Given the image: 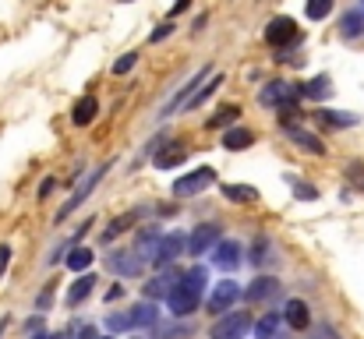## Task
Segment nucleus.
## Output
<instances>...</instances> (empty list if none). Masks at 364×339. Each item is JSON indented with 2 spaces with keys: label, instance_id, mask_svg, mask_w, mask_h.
Returning <instances> with one entry per match:
<instances>
[{
  "label": "nucleus",
  "instance_id": "37",
  "mask_svg": "<svg viewBox=\"0 0 364 339\" xmlns=\"http://www.w3.org/2000/svg\"><path fill=\"white\" fill-rule=\"evenodd\" d=\"M7 265H11V247H7V244H0V276L7 272Z\"/></svg>",
  "mask_w": 364,
  "mask_h": 339
},
{
  "label": "nucleus",
  "instance_id": "28",
  "mask_svg": "<svg viewBox=\"0 0 364 339\" xmlns=\"http://www.w3.org/2000/svg\"><path fill=\"white\" fill-rule=\"evenodd\" d=\"M276 333H279V315H265L255 325V339H276Z\"/></svg>",
  "mask_w": 364,
  "mask_h": 339
},
{
  "label": "nucleus",
  "instance_id": "16",
  "mask_svg": "<svg viewBox=\"0 0 364 339\" xmlns=\"http://www.w3.org/2000/svg\"><path fill=\"white\" fill-rule=\"evenodd\" d=\"M184 247H188V240H184L181 233H163V244H159L156 262H159V265H166V262H173V258H177Z\"/></svg>",
  "mask_w": 364,
  "mask_h": 339
},
{
  "label": "nucleus",
  "instance_id": "36",
  "mask_svg": "<svg viewBox=\"0 0 364 339\" xmlns=\"http://www.w3.org/2000/svg\"><path fill=\"white\" fill-rule=\"evenodd\" d=\"M170 32H173V21H166V25H159V28L152 32V43H163V39H166Z\"/></svg>",
  "mask_w": 364,
  "mask_h": 339
},
{
  "label": "nucleus",
  "instance_id": "43",
  "mask_svg": "<svg viewBox=\"0 0 364 339\" xmlns=\"http://www.w3.org/2000/svg\"><path fill=\"white\" fill-rule=\"evenodd\" d=\"M121 4H131V0H121Z\"/></svg>",
  "mask_w": 364,
  "mask_h": 339
},
{
  "label": "nucleus",
  "instance_id": "14",
  "mask_svg": "<svg viewBox=\"0 0 364 339\" xmlns=\"http://www.w3.org/2000/svg\"><path fill=\"white\" fill-rule=\"evenodd\" d=\"M213 254H216L213 262H216L220 269H237V265H241V244H237V240H220Z\"/></svg>",
  "mask_w": 364,
  "mask_h": 339
},
{
  "label": "nucleus",
  "instance_id": "12",
  "mask_svg": "<svg viewBox=\"0 0 364 339\" xmlns=\"http://www.w3.org/2000/svg\"><path fill=\"white\" fill-rule=\"evenodd\" d=\"M159 244H163V233L156 230V226H149V230H141L138 233V244H134V254L145 262V258H156L159 254Z\"/></svg>",
  "mask_w": 364,
  "mask_h": 339
},
{
  "label": "nucleus",
  "instance_id": "41",
  "mask_svg": "<svg viewBox=\"0 0 364 339\" xmlns=\"http://www.w3.org/2000/svg\"><path fill=\"white\" fill-rule=\"evenodd\" d=\"M50 294H53V286H46V290H43V297H39V308H46V304H50Z\"/></svg>",
  "mask_w": 364,
  "mask_h": 339
},
{
  "label": "nucleus",
  "instance_id": "23",
  "mask_svg": "<svg viewBox=\"0 0 364 339\" xmlns=\"http://www.w3.org/2000/svg\"><path fill=\"white\" fill-rule=\"evenodd\" d=\"M177 279H181V276H177ZM177 279H170V276H156L152 283H145V297H163V294L170 297L173 286H177Z\"/></svg>",
  "mask_w": 364,
  "mask_h": 339
},
{
  "label": "nucleus",
  "instance_id": "38",
  "mask_svg": "<svg viewBox=\"0 0 364 339\" xmlns=\"http://www.w3.org/2000/svg\"><path fill=\"white\" fill-rule=\"evenodd\" d=\"M350 177H354V184L364 191V166L361 163H354V166H350Z\"/></svg>",
  "mask_w": 364,
  "mask_h": 339
},
{
  "label": "nucleus",
  "instance_id": "25",
  "mask_svg": "<svg viewBox=\"0 0 364 339\" xmlns=\"http://www.w3.org/2000/svg\"><path fill=\"white\" fill-rule=\"evenodd\" d=\"M92 247H75L71 254H68V269H75V272H85L89 265H92Z\"/></svg>",
  "mask_w": 364,
  "mask_h": 339
},
{
  "label": "nucleus",
  "instance_id": "32",
  "mask_svg": "<svg viewBox=\"0 0 364 339\" xmlns=\"http://www.w3.org/2000/svg\"><path fill=\"white\" fill-rule=\"evenodd\" d=\"M290 184H294V191H297L301 202H315V198H318V191H315L311 184H304V181H290Z\"/></svg>",
  "mask_w": 364,
  "mask_h": 339
},
{
  "label": "nucleus",
  "instance_id": "30",
  "mask_svg": "<svg viewBox=\"0 0 364 339\" xmlns=\"http://www.w3.org/2000/svg\"><path fill=\"white\" fill-rule=\"evenodd\" d=\"M308 18L311 21H322V18H329V11H333V0H308Z\"/></svg>",
  "mask_w": 364,
  "mask_h": 339
},
{
  "label": "nucleus",
  "instance_id": "18",
  "mask_svg": "<svg viewBox=\"0 0 364 339\" xmlns=\"http://www.w3.org/2000/svg\"><path fill=\"white\" fill-rule=\"evenodd\" d=\"M92 286H96V276H78V279L71 283V290H68V304L78 308V304L92 294Z\"/></svg>",
  "mask_w": 364,
  "mask_h": 339
},
{
  "label": "nucleus",
  "instance_id": "21",
  "mask_svg": "<svg viewBox=\"0 0 364 339\" xmlns=\"http://www.w3.org/2000/svg\"><path fill=\"white\" fill-rule=\"evenodd\" d=\"M287 322H290L294 329H308V322H311L308 304H304V301H290V304H287Z\"/></svg>",
  "mask_w": 364,
  "mask_h": 339
},
{
  "label": "nucleus",
  "instance_id": "42",
  "mask_svg": "<svg viewBox=\"0 0 364 339\" xmlns=\"http://www.w3.org/2000/svg\"><path fill=\"white\" fill-rule=\"evenodd\" d=\"M32 339H57V336H50V333H39V336H32Z\"/></svg>",
  "mask_w": 364,
  "mask_h": 339
},
{
  "label": "nucleus",
  "instance_id": "24",
  "mask_svg": "<svg viewBox=\"0 0 364 339\" xmlns=\"http://www.w3.org/2000/svg\"><path fill=\"white\" fill-rule=\"evenodd\" d=\"M272 294H276V279L262 276V279H255V283H251V290H247V301H269Z\"/></svg>",
  "mask_w": 364,
  "mask_h": 339
},
{
  "label": "nucleus",
  "instance_id": "9",
  "mask_svg": "<svg viewBox=\"0 0 364 339\" xmlns=\"http://www.w3.org/2000/svg\"><path fill=\"white\" fill-rule=\"evenodd\" d=\"M205 75H209V68H205V71H198V75H195L188 85H181V92H177V96H173V99L163 107V113H159V117H170V113H177L181 107H188V103H191V99L202 92V82H205Z\"/></svg>",
  "mask_w": 364,
  "mask_h": 339
},
{
  "label": "nucleus",
  "instance_id": "17",
  "mask_svg": "<svg viewBox=\"0 0 364 339\" xmlns=\"http://www.w3.org/2000/svg\"><path fill=\"white\" fill-rule=\"evenodd\" d=\"M251 141H255V134H251L247 127H230V131L223 134V149H227V152H244Z\"/></svg>",
  "mask_w": 364,
  "mask_h": 339
},
{
  "label": "nucleus",
  "instance_id": "19",
  "mask_svg": "<svg viewBox=\"0 0 364 339\" xmlns=\"http://www.w3.org/2000/svg\"><path fill=\"white\" fill-rule=\"evenodd\" d=\"M301 92H304L308 99H318V103H322V99H329V96H333V85H329V78H326V75H318V78L304 82V85H301Z\"/></svg>",
  "mask_w": 364,
  "mask_h": 339
},
{
  "label": "nucleus",
  "instance_id": "3",
  "mask_svg": "<svg viewBox=\"0 0 364 339\" xmlns=\"http://www.w3.org/2000/svg\"><path fill=\"white\" fill-rule=\"evenodd\" d=\"M213 184H216V170H213V166H202V170L181 177V181L173 184V195H177V198H188V195H198V191H205V188H213Z\"/></svg>",
  "mask_w": 364,
  "mask_h": 339
},
{
  "label": "nucleus",
  "instance_id": "33",
  "mask_svg": "<svg viewBox=\"0 0 364 339\" xmlns=\"http://www.w3.org/2000/svg\"><path fill=\"white\" fill-rule=\"evenodd\" d=\"M107 325H110L114 333H124V329H134V318H131V315H110Z\"/></svg>",
  "mask_w": 364,
  "mask_h": 339
},
{
  "label": "nucleus",
  "instance_id": "7",
  "mask_svg": "<svg viewBox=\"0 0 364 339\" xmlns=\"http://www.w3.org/2000/svg\"><path fill=\"white\" fill-rule=\"evenodd\" d=\"M184 159H188V149L177 145V141H166V145L159 141L156 152H152V166H156V170H173V166H181Z\"/></svg>",
  "mask_w": 364,
  "mask_h": 339
},
{
  "label": "nucleus",
  "instance_id": "15",
  "mask_svg": "<svg viewBox=\"0 0 364 339\" xmlns=\"http://www.w3.org/2000/svg\"><path fill=\"white\" fill-rule=\"evenodd\" d=\"M96 113H100L96 96H82V99L75 103V110H71V124H75V127H89V124L96 120Z\"/></svg>",
  "mask_w": 364,
  "mask_h": 339
},
{
  "label": "nucleus",
  "instance_id": "22",
  "mask_svg": "<svg viewBox=\"0 0 364 339\" xmlns=\"http://www.w3.org/2000/svg\"><path fill=\"white\" fill-rule=\"evenodd\" d=\"M361 32H364V14L361 11L343 14V21H340V36H343V39H358Z\"/></svg>",
  "mask_w": 364,
  "mask_h": 339
},
{
  "label": "nucleus",
  "instance_id": "27",
  "mask_svg": "<svg viewBox=\"0 0 364 339\" xmlns=\"http://www.w3.org/2000/svg\"><path fill=\"white\" fill-rule=\"evenodd\" d=\"M318 120L329 124V127H350V124H358L354 113H340V110H318Z\"/></svg>",
  "mask_w": 364,
  "mask_h": 339
},
{
  "label": "nucleus",
  "instance_id": "39",
  "mask_svg": "<svg viewBox=\"0 0 364 339\" xmlns=\"http://www.w3.org/2000/svg\"><path fill=\"white\" fill-rule=\"evenodd\" d=\"M191 7V0H173V7H170V18H177V14H184Z\"/></svg>",
  "mask_w": 364,
  "mask_h": 339
},
{
  "label": "nucleus",
  "instance_id": "1",
  "mask_svg": "<svg viewBox=\"0 0 364 339\" xmlns=\"http://www.w3.org/2000/svg\"><path fill=\"white\" fill-rule=\"evenodd\" d=\"M205 283H209V276H205V269H202V265H195L191 272H184V276L177 279L173 294L166 297L170 311H173L177 318H188V315H191V311L198 308V297H202Z\"/></svg>",
  "mask_w": 364,
  "mask_h": 339
},
{
  "label": "nucleus",
  "instance_id": "4",
  "mask_svg": "<svg viewBox=\"0 0 364 339\" xmlns=\"http://www.w3.org/2000/svg\"><path fill=\"white\" fill-rule=\"evenodd\" d=\"M294 39H297V21H294V18L279 14V18H272V21H269V28H265V43H269L272 50L290 46Z\"/></svg>",
  "mask_w": 364,
  "mask_h": 339
},
{
  "label": "nucleus",
  "instance_id": "29",
  "mask_svg": "<svg viewBox=\"0 0 364 339\" xmlns=\"http://www.w3.org/2000/svg\"><path fill=\"white\" fill-rule=\"evenodd\" d=\"M220 85H223V75H213V78H209V85H202V92H198V96L188 103V110H198V107H202V103H205V99H209V96L220 89Z\"/></svg>",
  "mask_w": 364,
  "mask_h": 339
},
{
  "label": "nucleus",
  "instance_id": "5",
  "mask_svg": "<svg viewBox=\"0 0 364 339\" xmlns=\"http://www.w3.org/2000/svg\"><path fill=\"white\" fill-rule=\"evenodd\" d=\"M216 244H220V226L202 223V226H195V233L188 237V254H209Z\"/></svg>",
  "mask_w": 364,
  "mask_h": 339
},
{
  "label": "nucleus",
  "instance_id": "11",
  "mask_svg": "<svg viewBox=\"0 0 364 339\" xmlns=\"http://www.w3.org/2000/svg\"><path fill=\"white\" fill-rule=\"evenodd\" d=\"M107 269H110L114 276H138V272H141V258H138L134 251H117V254L107 258Z\"/></svg>",
  "mask_w": 364,
  "mask_h": 339
},
{
  "label": "nucleus",
  "instance_id": "6",
  "mask_svg": "<svg viewBox=\"0 0 364 339\" xmlns=\"http://www.w3.org/2000/svg\"><path fill=\"white\" fill-rule=\"evenodd\" d=\"M103 173H107V166H100V170H92V173H89V177H85V181L78 184V191L71 195V202H64V209L57 212V220H60V223H64V220H68V216H71V212H75V209H78V205H82V202H85L89 195H92V188H96V184L103 181Z\"/></svg>",
  "mask_w": 364,
  "mask_h": 339
},
{
  "label": "nucleus",
  "instance_id": "8",
  "mask_svg": "<svg viewBox=\"0 0 364 339\" xmlns=\"http://www.w3.org/2000/svg\"><path fill=\"white\" fill-rule=\"evenodd\" d=\"M237 297H241V286L234 279H220L209 294V311H230Z\"/></svg>",
  "mask_w": 364,
  "mask_h": 339
},
{
  "label": "nucleus",
  "instance_id": "26",
  "mask_svg": "<svg viewBox=\"0 0 364 339\" xmlns=\"http://www.w3.org/2000/svg\"><path fill=\"white\" fill-rule=\"evenodd\" d=\"M131 318H134V325H156V322H159V315H156V304H152V301H141V304L131 311Z\"/></svg>",
  "mask_w": 364,
  "mask_h": 339
},
{
  "label": "nucleus",
  "instance_id": "2",
  "mask_svg": "<svg viewBox=\"0 0 364 339\" xmlns=\"http://www.w3.org/2000/svg\"><path fill=\"white\" fill-rule=\"evenodd\" d=\"M304 92H301V85H294V82H269V85H262V92H258V103L262 107H287L290 110V103H297Z\"/></svg>",
  "mask_w": 364,
  "mask_h": 339
},
{
  "label": "nucleus",
  "instance_id": "10",
  "mask_svg": "<svg viewBox=\"0 0 364 339\" xmlns=\"http://www.w3.org/2000/svg\"><path fill=\"white\" fill-rule=\"evenodd\" d=\"M244 333H247V315L244 311H234V315H227L213 325V339H241Z\"/></svg>",
  "mask_w": 364,
  "mask_h": 339
},
{
  "label": "nucleus",
  "instance_id": "34",
  "mask_svg": "<svg viewBox=\"0 0 364 339\" xmlns=\"http://www.w3.org/2000/svg\"><path fill=\"white\" fill-rule=\"evenodd\" d=\"M134 216H138V212H127V216H121V220H114V226H110V230L103 233V240H114V237H117L121 230H127V223H131Z\"/></svg>",
  "mask_w": 364,
  "mask_h": 339
},
{
  "label": "nucleus",
  "instance_id": "31",
  "mask_svg": "<svg viewBox=\"0 0 364 339\" xmlns=\"http://www.w3.org/2000/svg\"><path fill=\"white\" fill-rule=\"evenodd\" d=\"M237 107H220V110H216V117H213V120H209V127H227V124H234V120H237Z\"/></svg>",
  "mask_w": 364,
  "mask_h": 339
},
{
  "label": "nucleus",
  "instance_id": "35",
  "mask_svg": "<svg viewBox=\"0 0 364 339\" xmlns=\"http://www.w3.org/2000/svg\"><path fill=\"white\" fill-rule=\"evenodd\" d=\"M134 64H138V53H124L121 60L114 64V75H127V71H131Z\"/></svg>",
  "mask_w": 364,
  "mask_h": 339
},
{
  "label": "nucleus",
  "instance_id": "40",
  "mask_svg": "<svg viewBox=\"0 0 364 339\" xmlns=\"http://www.w3.org/2000/svg\"><path fill=\"white\" fill-rule=\"evenodd\" d=\"M53 188H57V181H53V177H46V181H43V188H39V195H43V198H46V195H50V191H53Z\"/></svg>",
  "mask_w": 364,
  "mask_h": 339
},
{
  "label": "nucleus",
  "instance_id": "13",
  "mask_svg": "<svg viewBox=\"0 0 364 339\" xmlns=\"http://www.w3.org/2000/svg\"><path fill=\"white\" fill-rule=\"evenodd\" d=\"M287 127V134H290V141H297L304 152H311V156H322L326 152V145L311 134V131H304V127H297V124H283Z\"/></svg>",
  "mask_w": 364,
  "mask_h": 339
},
{
  "label": "nucleus",
  "instance_id": "20",
  "mask_svg": "<svg viewBox=\"0 0 364 339\" xmlns=\"http://www.w3.org/2000/svg\"><path fill=\"white\" fill-rule=\"evenodd\" d=\"M223 198L244 205V202H255V198H258V191H255L251 184H223Z\"/></svg>",
  "mask_w": 364,
  "mask_h": 339
},
{
  "label": "nucleus",
  "instance_id": "44",
  "mask_svg": "<svg viewBox=\"0 0 364 339\" xmlns=\"http://www.w3.org/2000/svg\"><path fill=\"white\" fill-rule=\"evenodd\" d=\"M103 339H110V336H103Z\"/></svg>",
  "mask_w": 364,
  "mask_h": 339
}]
</instances>
